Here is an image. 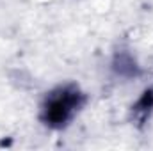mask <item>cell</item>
I'll return each instance as SVG.
<instances>
[{
	"label": "cell",
	"mask_w": 153,
	"mask_h": 151,
	"mask_svg": "<svg viewBox=\"0 0 153 151\" xmlns=\"http://www.w3.org/2000/svg\"><path fill=\"white\" fill-rule=\"evenodd\" d=\"M152 112H153V89L150 87V89H144L143 94L137 98V101L132 105L130 117H132V121H134L135 126L143 128L148 123Z\"/></svg>",
	"instance_id": "cell-2"
},
{
	"label": "cell",
	"mask_w": 153,
	"mask_h": 151,
	"mask_svg": "<svg viewBox=\"0 0 153 151\" xmlns=\"http://www.w3.org/2000/svg\"><path fill=\"white\" fill-rule=\"evenodd\" d=\"M112 68L119 76H125V78H132V76L139 75V66L135 64L134 57L126 52H119L114 57V62H112Z\"/></svg>",
	"instance_id": "cell-3"
},
{
	"label": "cell",
	"mask_w": 153,
	"mask_h": 151,
	"mask_svg": "<svg viewBox=\"0 0 153 151\" xmlns=\"http://www.w3.org/2000/svg\"><path fill=\"white\" fill-rule=\"evenodd\" d=\"M85 94L75 84L61 85L48 93L41 105V121L48 128L61 130L70 124V121L76 115V112L84 107Z\"/></svg>",
	"instance_id": "cell-1"
}]
</instances>
